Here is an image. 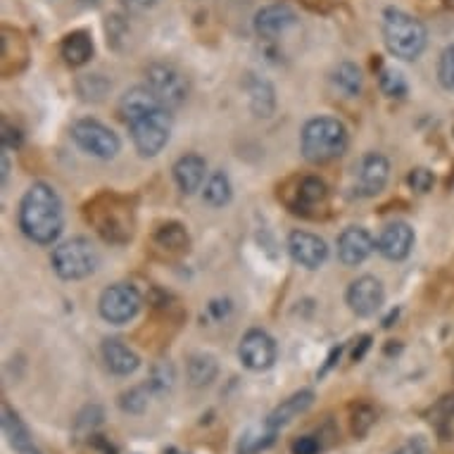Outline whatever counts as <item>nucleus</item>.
<instances>
[{
    "mask_svg": "<svg viewBox=\"0 0 454 454\" xmlns=\"http://www.w3.org/2000/svg\"><path fill=\"white\" fill-rule=\"evenodd\" d=\"M3 433L8 438L10 447L20 454H36V445H34V438H31L29 428L24 426V421L20 419L12 407L3 404Z\"/></svg>",
    "mask_w": 454,
    "mask_h": 454,
    "instance_id": "6ab92c4d",
    "label": "nucleus"
},
{
    "mask_svg": "<svg viewBox=\"0 0 454 454\" xmlns=\"http://www.w3.org/2000/svg\"><path fill=\"white\" fill-rule=\"evenodd\" d=\"M345 302L357 317L366 319V317H373L383 307L386 288L376 276H359L357 281L350 283V288L345 293Z\"/></svg>",
    "mask_w": 454,
    "mask_h": 454,
    "instance_id": "9d476101",
    "label": "nucleus"
},
{
    "mask_svg": "<svg viewBox=\"0 0 454 454\" xmlns=\"http://www.w3.org/2000/svg\"><path fill=\"white\" fill-rule=\"evenodd\" d=\"M333 83L343 90L348 98H357L359 93H362V72H359L357 65L343 62V65L335 67Z\"/></svg>",
    "mask_w": 454,
    "mask_h": 454,
    "instance_id": "a878e982",
    "label": "nucleus"
},
{
    "mask_svg": "<svg viewBox=\"0 0 454 454\" xmlns=\"http://www.w3.org/2000/svg\"><path fill=\"white\" fill-rule=\"evenodd\" d=\"M340 355H343V348H333V350H331V355H328V357H326V364L321 366L317 376H319V379H324V376H326V373L331 372V369H333L335 362L340 359Z\"/></svg>",
    "mask_w": 454,
    "mask_h": 454,
    "instance_id": "79ce46f5",
    "label": "nucleus"
},
{
    "mask_svg": "<svg viewBox=\"0 0 454 454\" xmlns=\"http://www.w3.org/2000/svg\"><path fill=\"white\" fill-rule=\"evenodd\" d=\"M72 141L98 160H112L120 153V136L98 120H79L72 124Z\"/></svg>",
    "mask_w": 454,
    "mask_h": 454,
    "instance_id": "423d86ee",
    "label": "nucleus"
},
{
    "mask_svg": "<svg viewBox=\"0 0 454 454\" xmlns=\"http://www.w3.org/2000/svg\"><path fill=\"white\" fill-rule=\"evenodd\" d=\"M373 247L376 243H373L372 233L362 226H350L338 239V260L343 262L345 267H359L362 262L369 260Z\"/></svg>",
    "mask_w": 454,
    "mask_h": 454,
    "instance_id": "4468645a",
    "label": "nucleus"
},
{
    "mask_svg": "<svg viewBox=\"0 0 454 454\" xmlns=\"http://www.w3.org/2000/svg\"><path fill=\"white\" fill-rule=\"evenodd\" d=\"M276 435H278V433L269 431L267 426H264V431L257 433V435H250V433H247L246 438L240 440L239 454H257V452H262V450H267V447L274 445Z\"/></svg>",
    "mask_w": 454,
    "mask_h": 454,
    "instance_id": "72a5a7b5",
    "label": "nucleus"
},
{
    "mask_svg": "<svg viewBox=\"0 0 454 454\" xmlns=\"http://www.w3.org/2000/svg\"><path fill=\"white\" fill-rule=\"evenodd\" d=\"M150 395H153V390H150L148 383L129 387L127 393L120 395V410L127 411V414H136V417H138V414H143V411L148 410Z\"/></svg>",
    "mask_w": 454,
    "mask_h": 454,
    "instance_id": "c85d7f7f",
    "label": "nucleus"
},
{
    "mask_svg": "<svg viewBox=\"0 0 454 454\" xmlns=\"http://www.w3.org/2000/svg\"><path fill=\"white\" fill-rule=\"evenodd\" d=\"M376 421H379V414H376V410H373L372 404L359 403V404H355V407H352V411H350V431L357 440L366 438V435L372 433L373 426H376Z\"/></svg>",
    "mask_w": 454,
    "mask_h": 454,
    "instance_id": "cd10ccee",
    "label": "nucleus"
},
{
    "mask_svg": "<svg viewBox=\"0 0 454 454\" xmlns=\"http://www.w3.org/2000/svg\"><path fill=\"white\" fill-rule=\"evenodd\" d=\"M0 138H3V148L5 150H15L22 145L24 136L22 131L17 127H12L8 120H3V134H0Z\"/></svg>",
    "mask_w": 454,
    "mask_h": 454,
    "instance_id": "4c0bfd02",
    "label": "nucleus"
},
{
    "mask_svg": "<svg viewBox=\"0 0 454 454\" xmlns=\"http://www.w3.org/2000/svg\"><path fill=\"white\" fill-rule=\"evenodd\" d=\"M0 164H3V188H5L8 186V176H10V160L5 153H3V157H0Z\"/></svg>",
    "mask_w": 454,
    "mask_h": 454,
    "instance_id": "a18cd8bd",
    "label": "nucleus"
},
{
    "mask_svg": "<svg viewBox=\"0 0 454 454\" xmlns=\"http://www.w3.org/2000/svg\"><path fill=\"white\" fill-rule=\"evenodd\" d=\"M155 243L164 250H188L186 226H181L176 222L162 223L155 233Z\"/></svg>",
    "mask_w": 454,
    "mask_h": 454,
    "instance_id": "bb28decb",
    "label": "nucleus"
},
{
    "mask_svg": "<svg viewBox=\"0 0 454 454\" xmlns=\"http://www.w3.org/2000/svg\"><path fill=\"white\" fill-rule=\"evenodd\" d=\"M438 82L442 83V89L454 90V43L447 45L445 51L440 52Z\"/></svg>",
    "mask_w": 454,
    "mask_h": 454,
    "instance_id": "f704fd0d",
    "label": "nucleus"
},
{
    "mask_svg": "<svg viewBox=\"0 0 454 454\" xmlns=\"http://www.w3.org/2000/svg\"><path fill=\"white\" fill-rule=\"evenodd\" d=\"M36 454H38V452H36Z\"/></svg>",
    "mask_w": 454,
    "mask_h": 454,
    "instance_id": "09e8293b",
    "label": "nucleus"
},
{
    "mask_svg": "<svg viewBox=\"0 0 454 454\" xmlns=\"http://www.w3.org/2000/svg\"><path fill=\"white\" fill-rule=\"evenodd\" d=\"M288 253L293 262L305 269H319L328 260V246L326 240L314 236L309 231H293L288 236Z\"/></svg>",
    "mask_w": 454,
    "mask_h": 454,
    "instance_id": "f8f14e48",
    "label": "nucleus"
},
{
    "mask_svg": "<svg viewBox=\"0 0 454 454\" xmlns=\"http://www.w3.org/2000/svg\"><path fill=\"white\" fill-rule=\"evenodd\" d=\"M157 107H164L160 103V98L148 89V86H136V89L127 90L120 100V114L124 117V121H134L136 117H141L145 112L157 110ZM169 110V107H167Z\"/></svg>",
    "mask_w": 454,
    "mask_h": 454,
    "instance_id": "aec40b11",
    "label": "nucleus"
},
{
    "mask_svg": "<svg viewBox=\"0 0 454 454\" xmlns=\"http://www.w3.org/2000/svg\"><path fill=\"white\" fill-rule=\"evenodd\" d=\"M160 3V0H121V5H124V10H129V12H148V10H153Z\"/></svg>",
    "mask_w": 454,
    "mask_h": 454,
    "instance_id": "a19ab883",
    "label": "nucleus"
},
{
    "mask_svg": "<svg viewBox=\"0 0 454 454\" xmlns=\"http://www.w3.org/2000/svg\"><path fill=\"white\" fill-rule=\"evenodd\" d=\"M454 419V393L440 397L435 407L431 410V424H435L438 428H442L445 424H450Z\"/></svg>",
    "mask_w": 454,
    "mask_h": 454,
    "instance_id": "c9c22d12",
    "label": "nucleus"
},
{
    "mask_svg": "<svg viewBox=\"0 0 454 454\" xmlns=\"http://www.w3.org/2000/svg\"><path fill=\"white\" fill-rule=\"evenodd\" d=\"M148 89L160 98L164 107H181L188 98V79L179 67L169 62H153L145 72Z\"/></svg>",
    "mask_w": 454,
    "mask_h": 454,
    "instance_id": "0eeeda50",
    "label": "nucleus"
},
{
    "mask_svg": "<svg viewBox=\"0 0 454 454\" xmlns=\"http://www.w3.org/2000/svg\"><path fill=\"white\" fill-rule=\"evenodd\" d=\"M62 200L58 191L38 181L20 202V229L38 246H51L62 233Z\"/></svg>",
    "mask_w": 454,
    "mask_h": 454,
    "instance_id": "f257e3e1",
    "label": "nucleus"
},
{
    "mask_svg": "<svg viewBox=\"0 0 454 454\" xmlns=\"http://www.w3.org/2000/svg\"><path fill=\"white\" fill-rule=\"evenodd\" d=\"M298 22V17L288 5L283 3H274V5H267L262 8L257 15H254V31L257 36L264 38V41H276L278 36H283L286 31L293 29Z\"/></svg>",
    "mask_w": 454,
    "mask_h": 454,
    "instance_id": "ddd939ff",
    "label": "nucleus"
},
{
    "mask_svg": "<svg viewBox=\"0 0 454 454\" xmlns=\"http://www.w3.org/2000/svg\"><path fill=\"white\" fill-rule=\"evenodd\" d=\"M372 348V335H364L362 340H359V348H355V352H352V359L355 362H359V359L364 357V352Z\"/></svg>",
    "mask_w": 454,
    "mask_h": 454,
    "instance_id": "c03bdc74",
    "label": "nucleus"
},
{
    "mask_svg": "<svg viewBox=\"0 0 454 454\" xmlns=\"http://www.w3.org/2000/svg\"><path fill=\"white\" fill-rule=\"evenodd\" d=\"M141 305L143 298L136 286H131V283H114V286L103 291L98 309H100V317L107 324L121 326V324H129L136 314L141 312Z\"/></svg>",
    "mask_w": 454,
    "mask_h": 454,
    "instance_id": "6e6552de",
    "label": "nucleus"
},
{
    "mask_svg": "<svg viewBox=\"0 0 454 454\" xmlns=\"http://www.w3.org/2000/svg\"><path fill=\"white\" fill-rule=\"evenodd\" d=\"M379 253L390 262H403L410 257L411 247H414V229H411L410 223L404 222H395L390 226L383 229L380 233L379 243Z\"/></svg>",
    "mask_w": 454,
    "mask_h": 454,
    "instance_id": "2eb2a0df",
    "label": "nucleus"
},
{
    "mask_svg": "<svg viewBox=\"0 0 454 454\" xmlns=\"http://www.w3.org/2000/svg\"><path fill=\"white\" fill-rule=\"evenodd\" d=\"M328 198L326 184L319 179V176H305L300 179L298 188H295V202H293V209L295 212H307V209H314L324 205Z\"/></svg>",
    "mask_w": 454,
    "mask_h": 454,
    "instance_id": "4be33fe9",
    "label": "nucleus"
},
{
    "mask_svg": "<svg viewBox=\"0 0 454 454\" xmlns=\"http://www.w3.org/2000/svg\"><path fill=\"white\" fill-rule=\"evenodd\" d=\"M205 172H207V162H205V157L195 155V153L179 157L172 169L176 186H179L181 193L186 195H193L195 191H200L202 181H205Z\"/></svg>",
    "mask_w": 454,
    "mask_h": 454,
    "instance_id": "a211bd4d",
    "label": "nucleus"
},
{
    "mask_svg": "<svg viewBox=\"0 0 454 454\" xmlns=\"http://www.w3.org/2000/svg\"><path fill=\"white\" fill-rule=\"evenodd\" d=\"M60 55L69 67H83L93 58V38L89 31H72L62 38Z\"/></svg>",
    "mask_w": 454,
    "mask_h": 454,
    "instance_id": "412c9836",
    "label": "nucleus"
},
{
    "mask_svg": "<svg viewBox=\"0 0 454 454\" xmlns=\"http://www.w3.org/2000/svg\"><path fill=\"white\" fill-rule=\"evenodd\" d=\"M348 129L335 117H314L300 134V148L307 162L326 164L345 155L348 150Z\"/></svg>",
    "mask_w": 454,
    "mask_h": 454,
    "instance_id": "f03ea898",
    "label": "nucleus"
},
{
    "mask_svg": "<svg viewBox=\"0 0 454 454\" xmlns=\"http://www.w3.org/2000/svg\"><path fill=\"white\" fill-rule=\"evenodd\" d=\"M79 3H82V5H86V8H96L100 0H79Z\"/></svg>",
    "mask_w": 454,
    "mask_h": 454,
    "instance_id": "49530a36",
    "label": "nucleus"
},
{
    "mask_svg": "<svg viewBox=\"0 0 454 454\" xmlns=\"http://www.w3.org/2000/svg\"><path fill=\"white\" fill-rule=\"evenodd\" d=\"M174 380H176V369L172 362H157L150 372L148 386L153 395H167L174 387Z\"/></svg>",
    "mask_w": 454,
    "mask_h": 454,
    "instance_id": "c756f323",
    "label": "nucleus"
},
{
    "mask_svg": "<svg viewBox=\"0 0 454 454\" xmlns=\"http://www.w3.org/2000/svg\"><path fill=\"white\" fill-rule=\"evenodd\" d=\"M390 179V162L380 153H366L355 167V193L359 198H373L386 188Z\"/></svg>",
    "mask_w": 454,
    "mask_h": 454,
    "instance_id": "9b49d317",
    "label": "nucleus"
},
{
    "mask_svg": "<svg viewBox=\"0 0 454 454\" xmlns=\"http://www.w3.org/2000/svg\"><path fill=\"white\" fill-rule=\"evenodd\" d=\"M90 442L100 450V454H117V447L110 445L103 435H90Z\"/></svg>",
    "mask_w": 454,
    "mask_h": 454,
    "instance_id": "37998d69",
    "label": "nucleus"
},
{
    "mask_svg": "<svg viewBox=\"0 0 454 454\" xmlns=\"http://www.w3.org/2000/svg\"><path fill=\"white\" fill-rule=\"evenodd\" d=\"M452 134H454V131H452Z\"/></svg>",
    "mask_w": 454,
    "mask_h": 454,
    "instance_id": "de8ad7c7",
    "label": "nucleus"
},
{
    "mask_svg": "<svg viewBox=\"0 0 454 454\" xmlns=\"http://www.w3.org/2000/svg\"><path fill=\"white\" fill-rule=\"evenodd\" d=\"M314 404V390H298V393H293L291 397H286L278 407H276L271 414L267 417L264 426H267L269 431H281L286 426L295 421L300 414H305L309 407Z\"/></svg>",
    "mask_w": 454,
    "mask_h": 454,
    "instance_id": "dca6fc26",
    "label": "nucleus"
},
{
    "mask_svg": "<svg viewBox=\"0 0 454 454\" xmlns=\"http://www.w3.org/2000/svg\"><path fill=\"white\" fill-rule=\"evenodd\" d=\"M247 96H250V107L257 117H271V112L276 107V98L271 83L264 79H250L247 82Z\"/></svg>",
    "mask_w": 454,
    "mask_h": 454,
    "instance_id": "b1692460",
    "label": "nucleus"
},
{
    "mask_svg": "<svg viewBox=\"0 0 454 454\" xmlns=\"http://www.w3.org/2000/svg\"><path fill=\"white\" fill-rule=\"evenodd\" d=\"M239 357L246 369L250 372H267L271 369L278 357L276 340L262 328H250L239 345Z\"/></svg>",
    "mask_w": 454,
    "mask_h": 454,
    "instance_id": "1a4fd4ad",
    "label": "nucleus"
},
{
    "mask_svg": "<svg viewBox=\"0 0 454 454\" xmlns=\"http://www.w3.org/2000/svg\"><path fill=\"white\" fill-rule=\"evenodd\" d=\"M103 419H105L103 407H98V404H89V407H83L74 421L76 435H83V438L96 435V428L103 424Z\"/></svg>",
    "mask_w": 454,
    "mask_h": 454,
    "instance_id": "7c9ffc66",
    "label": "nucleus"
},
{
    "mask_svg": "<svg viewBox=\"0 0 454 454\" xmlns=\"http://www.w3.org/2000/svg\"><path fill=\"white\" fill-rule=\"evenodd\" d=\"M293 454H319L321 442L314 435H300V438L293 440L291 445Z\"/></svg>",
    "mask_w": 454,
    "mask_h": 454,
    "instance_id": "58836bf2",
    "label": "nucleus"
},
{
    "mask_svg": "<svg viewBox=\"0 0 454 454\" xmlns=\"http://www.w3.org/2000/svg\"><path fill=\"white\" fill-rule=\"evenodd\" d=\"M52 269L60 276L62 281H82L90 276L100 264L98 247L83 236L65 240L52 250Z\"/></svg>",
    "mask_w": 454,
    "mask_h": 454,
    "instance_id": "20e7f679",
    "label": "nucleus"
},
{
    "mask_svg": "<svg viewBox=\"0 0 454 454\" xmlns=\"http://www.w3.org/2000/svg\"><path fill=\"white\" fill-rule=\"evenodd\" d=\"M76 89L83 100H103L105 93L110 90V82L103 74H86L79 79Z\"/></svg>",
    "mask_w": 454,
    "mask_h": 454,
    "instance_id": "2f4dec72",
    "label": "nucleus"
},
{
    "mask_svg": "<svg viewBox=\"0 0 454 454\" xmlns=\"http://www.w3.org/2000/svg\"><path fill=\"white\" fill-rule=\"evenodd\" d=\"M233 195V186L231 179H229V174L226 172H215L205 184V191H202V198L207 202L209 207H223V205H229L231 202Z\"/></svg>",
    "mask_w": 454,
    "mask_h": 454,
    "instance_id": "393cba45",
    "label": "nucleus"
},
{
    "mask_svg": "<svg viewBox=\"0 0 454 454\" xmlns=\"http://www.w3.org/2000/svg\"><path fill=\"white\" fill-rule=\"evenodd\" d=\"M379 83H380V90L386 93L387 98H404L407 96V82H404V76L400 72H395V69H383L379 76Z\"/></svg>",
    "mask_w": 454,
    "mask_h": 454,
    "instance_id": "473e14b6",
    "label": "nucleus"
},
{
    "mask_svg": "<svg viewBox=\"0 0 454 454\" xmlns=\"http://www.w3.org/2000/svg\"><path fill=\"white\" fill-rule=\"evenodd\" d=\"M129 34V24L121 20L120 15H112L110 20H107V41H112V43H117V41H121V36H127Z\"/></svg>",
    "mask_w": 454,
    "mask_h": 454,
    "instance_id": "ea45409f",
    "label": "nucleus"
},
{
    "mask_svg": "<svg viewBox=\"0 0 454 454\" xmlns=\"http://www.w3.org/2000/svg\"><path fill=\"white\" fill-rule=\"evenodd\" d=\"M131 141L141 157H155L164 150L172 136V114L167 107L150 110L134 121H129Z\"/></svg>",
    "mask_w": 454,
    "mask_h": 454,
    "instance_id": "39448f33",
    "label": "nucleus"
},
{
    "mask_svg": "<svg viewBox=\"0 0 454 454\" xmlns=\"http://www.w3.org/2000/svg\"><path fill=\"white\" fill-rule=\"evenodd\" d=\"M407 184L414 193H428L435 184V176H433L431 169H426V167H417V169H411L410 176H407Z\"/></svg>",
    "mask_w": 454,
    "mask_h": 454,
    "instance_id": "e433bc0d",
    "label": "nucleus"
},
{
    "mask_svg": "<svg viewBox=\"0 0 454 454\" xmlns=\"http://www.w3.org/2000/svg\"><path fill=\"white\" fill-rule=\"evenodd\" d=\"M383 41L395 58L411 62L421 58V52L426 51L428 31L417 17L407 15L397 8H387L383 12Z\"/></svg>",
    "mask_w": 454,
    "mask_h": 454,
    "instance_id": "7ed1b4c3",
    "label": "nucleus"
},
{
    "mask_svg": "<svg viewBox=\"0 0 454 454\" xmlns=\"http://www.w3.org/2000/svg\"><path fill=\"white\" fill-rule=\"evenodd\" d=\"M100 355H103L105 366L110 369L114 376H131L136 369L141 366V357L136 355L127 343H121L117 338H107L100 345Z\"/></svg>",
    "mask_w": 454,
    "mask_h": 454,
    "instance_id": "f3484780",
    "label": "nucleus"
},
{
    "mask_svg": "<svg viewBox=\"0 0 454 454\" xmlns=\"http://www.w3.org/2000/svg\"><path fill=\"white\" fill-rule=\"evenodd\" d=\"M219 376V364L212 355L198 352L188 359V380L193 387H207Z\"/></svg>",
    "mask_w": 454,
    "mask_h": 454,
    "instance_id": "5701e85b",
    "label": "nucleus"
}]
</instances>
